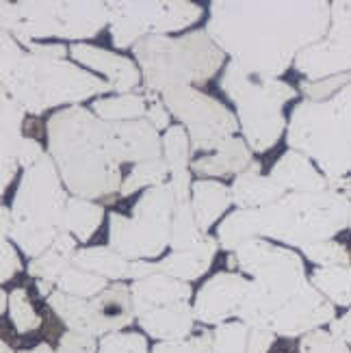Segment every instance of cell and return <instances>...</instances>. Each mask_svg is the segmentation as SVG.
Here are the masks:
<instances>
[{"label": "cell", "mask_w": 351, "mask_h": 353, "mask_svg": "<svg viewBox=\"0 0 351 353\" xmlns=\"http://www.w3.org/2000/svg\"><path fill=\"white\" fill-rule=\"evenodd\" d=\"M208 11L210 39L258 79H280L328 35L332 20L325 0H215Z\"/></svg>", "instance_id": "6da1fadb"}, {"label": "cell", "mask_w": 351, "mask_h": 353, "mask_svg": "<svg viewBox=\"0 0 351 353\" xmlns=\"http://www.w3.org/2000/svg\"><path fill=\"white\" fill-rule=\"evenodd\" d=\"M351 202L341 193H288L265 208H237L219 223L215 239L228 254L252 239H267L284 248L301 250L306 245L330 241L349 228Z\"/></svg>", "instance_id": "7a4b0ae2"}, {"label": "cell", "mask_w": 351, "mask_h": 353, "mask_svg": "<svg viewBox=\"0 0 351 353\" xmlns=\"http://www.w3.org/2000/svg\"><path fill=\"white\" fill-rule=\"evenodd\" d=\"M102 121L85 106H68L46 121L48 154L74 197L111 202L119 197L124 176L111 157L100 128Z\"/></svg>", "instance_id": "3957f363"}, {"label": "cell", "mask_w": 351, "mask_h": 353, "mask_svg": "<svg viewBox=\"0 0 351 353\" xmlns=\"http://www.w3.org/2000/svg\"><path fill=\"white\" fill-rule=\"evenodd\" d=\"M228 269L252 280L237 319L258 330H267L273 314L310 284L301 254L267 239H252L228 254Z\"/></svg>", "instance_id": "277c9868"}, {"label": "cell", "mask_w": 351, "mask_h": 353, "mask_svg": "<svg viewBox=\"0 0 351 353\" xmlns=\"http://www.w3.org/2000/svg\"><path fill=\"white\" fill-rule=\"evenodd\" d=\"M132 52L143 74L141 89L154 94L174 87H204L228 65L225 52L206 30H189L180 37L150 35L137 41Z\"/></svg>", "instance_id": "5b68a950"}, {"label": "cell", "mask_w": 351, "mask_h": 353, "mask_svg": "<svg viewBox=\"0 0 351 353\" xmlns=\"http://www.w3.org/2000/svg\"><path fill=\"white\" fill-rule=\"evenodd\" d=\"M288 150L306 154L325 178L351 174V83L328 100H301L288 119Z\"/></svg>", "instance_id": "8992f818"}, {"label": "cell", "mask_w": 351, "mask_h": 353, "mask_svg": "<svg viewBox=\"0 0 351 353\" xmlns=\"http://www.w3.org/2000/svg\"><path fill=\"white\" fill-rule=\"evenodd\" d=\"M66 191V184L48 152L37 165L22 172L11 202V241L26 258L33 260L48 252L59 232L66 228V206L70 199Z\"/></svg>", "instance_id": "52a82bcc"}, {"label": "cell", "mask_w": 351, "mask_h": 353, "mask_svg": "<svg viewBox=\"0 0 351 353\" xmlns=\"http://www.w3.org/2000/svg\"><path fill=\"white\" fill-rule=\"evenodd\" d=\"M3 83V94L11 96L22 109L39 117L54 106H79L81 102L104 96L113 87L100 81L98 74L89 72L70 61L41 59L26 52Z\"/></svg>", "instance_id": "ba28073f"}, {"label": "cell", "mask_w": 351, "mask_h": 353, "mask_svg": "<svg viewBox=\"0 0 351 353\" xmlns=\"http://www.w3.org/2000/svg\"><path fill=\"white\" fill-rule=\"evenodd\" d=\"M0 9L3 30L11 33L24 48L48 37L81 43L96 37L111 22L109 3L100 0H3Z\"/></svg>", "instance_id": "9c48e42d"}, {"label": "cell", "mask_w": 351, "mask_h": 353, "mask_svg": "<svg viewBox=\"0 0 351 353\" xmlns=\"http://www.w3.org/2000/svg\"><path fill=\"white\" fill-rule=\"evenodd\" d=\"M219 87L237 106L243 139L252 152L265 154L286 134L288 121L282 113L286 102L297 98V89L280 79H258L230 61L219 79Z\"/></svg>", "instance_id": "30bf717a"}, {"label": "cell", "mask_w": 351, "mask_h": 353, "mask_svg": "<svg viewBox=\"0 0 351 353\" xmlns=\"http://www.w3.org/2000/svg\"><path fill=\"white\" fill-rule=\"evenodd\" d=\"M176 197L167 184L146 189L132 206V214H109V245L128 260H157L172 243Z\"/></svg>", "instance_id": "8fae6325"}, {"label": "cell", "mask_w": 351, "mask_h": 353, "mask_svg": "<svg viewBox=\"0 0 351 353\" xmlns=\"http://www.w3.org/2000/svg\"><path fill=\"white\" fill-rule=\"evenodd\" d=\"M111 9V41L126 50L150 35H170L193 26L202 7L189 0H115Z\"/></svg>", "instance_id": "7c38bea8"}, {"label": "cell", "mask_w": 351, "mask_h": 353, "mask_svg": "<svg viewBox=\"0 0 351 353\" xmlns=\"http://www.w3.org/2000/svg\"><path fill=\"white\" fill-rule=\"evenodd\" d=\"M161 96L172 117L187 128L193 152L210 154L241 130L239 117L221 100L204 94L202 89L174 87L163 91Z\"/></svg>", "instance_id": "4fadbf2b"}, {"label": "cell", "mask_w": 351, "mask_h": 353, "mask_svg": "<svg viewBox=\"0 0 351 353\" xmlns=\"http://www.w3.org/2000/svg\"><path fill=\"white\" fill-rule=\"evenodd\" d=\"M295 72L306 81H323L351 74V0L332 3L328 35L297 54Z\"/></svg>", "instance_id": "5bb4252c"}, {"label": "cell", "mask_w": 351, "mask_h": 353, "mask_svg": "<svg viewBox=\"0 0 351 353\" xmlns=\"http://www.w3.org/2000/svg\"><path fill=\"white\" fill-rule=\"evenodd\" d=\"M252 280L237 271H219L202 284L195 293L193 312L195 319L206 327H219L234 321L243 301L250 293Z\"/></svg>", "instance_id": "9a60e30c"}, {"label": "cell", "mask_w": 351, "mask_h": 353, "mask_svg": "<svg viewBox=\"0 0 351 353\" xmlns=\"http://www.w3.org/2000/svg\"><path fill=\"white\" fill-rule=\"evenodd\" d=\"M334 319H337V305L330 303L310 282L293 301L273 314L267 330L278 339H301L310 332L330 327Z\"/></svg>", "instance_id": "2e32d148"}, {"label": "cell", "mask_w": 351, "mask_h": 353, "mask_svg": "<svg viewBox=\"0 0 351 353\" xmlns=\"http://www.w3.org/2000/svg\"><path fill=\"white\" fill-rule=\"evenodd\" d=\"M102 121V119H100ZM106 148L119 163H146L163 157V137L148 119L134 121H102Z\"/></svg>", "instance_id": "e0dca14e"}, {"label": "cell", "mask_w": 351, "mask_h": 353, "mask_svg": "<svg viewBox=\"0 0 351 353\" xmlns=\"http://www.w3.org/2000/svg\"><path fill=\"white\" fill-rule=\"evenodd\" d=\"M70 57L81 63V68L94 70L102 76H106V83L113 87V91L119 94H132V91L141 85L143 74L137 65V61L121 57L115 52H109L104 48L91 43H74L70 46Z\"/></svg>", "instance_id": "ac0fdd59"}, {"label": "cell", "mask_w": 351, "mask_h": 353, "mask_svg": "<svg viewBox=\"0 0 351 353\" xmlns=\"http://www.w3.org/2000/svg\"><path fill=\"white\" fill-rule=\"evenodd\" d=\"M26 111L11 96L0 94V193L9 191L20 170L18 152L24 141Z\"/></svg>", "instance_id": "d6986e66"}, {"label": "cell", "mask_w": 351, "mask_h": 353, "mask_svg": "<svg viewBox=\"0 0 351 353\" xmlns=\"http://www.w3.org/2000/svg\"><path fill=\"white\" fill-rule=\"evenodd\" d=\"M89 305L98 339L106 334L124 332L132 321H137L132 290L124 282H111L98 297L89 299Z\"/></svg>", "instance_id": "ffe728a7"}, {"label": "cell", "mask_w": 351, "mask_h": 353, "mask_svg": "<svg viewBox=\"0 0 351 353\" xmlns=\"http://www.w3.org/2000/svg\"><path fill=\"white\" fill-rule=\"evenodd\" d=\"M254 152L243 137H232L223 141L215 152L202 154L191 163V174L197 178H237L252 170Z\"/></svg>", "instance_id": "44dd1931"}, {"label": "cell", "mask_w": 351, "mask_h": 353, "mask_svg": "<svg viewBox=\"0 0 351 353\" xmlns=\"http://www.w3.org/2000/svg\"><path fill=\"white\" fill-rule=\"evenodd\" d=\"M195 312L189 301L161 305V308L150 310L141 316H137V323L148 334L150 339L159 343L170 341H187L195 334Z\"/></svg>", "instance_id": "7402d4cb"}, {"label": "cell", "mask_w": 351, "mask_h": 353, "mask_svg": "<svg viewBox=\"0 0 351 353\" xmlns=\"http://www.w3.org/2000/svg\"><path fill=\"white\" fill-rule=\"evenodd\" d=\"M130 290H132L137 316H141L154 308H161V305L195 299L191 282L170 278L165 273H152L143 280H134L130 284Z\"/></svg>", "instance_id": "603a6c76"}, {"label": "cell", "mask_w": 351, "mask_h": 353, "mask_svg": "<svg viewBox=\"0 0 351 353\" xmlns=\"http://www.w3.org/2000/svg\"><path fill=\"white\" fill-rule=\"evenodd\" d=\"M273 180H276L286 193H319L328 189V178L321 170L297 150H286L271 167Z\"/></svg>", "instance_id": "cb8c5ba5"}, {"label": "cell", "mask_w": 351, "mask_h": 353, "mask_svg": "<svg viewBox=\"0 0 351 353\" xmlns=\"http://www.w3.org/2000/svg\"><path fill=\"white\" fill-rule=\"evenodd\" d=\"M217 250H219V241L215 236L206 234V239L191 250L172 252L170 256L154 260V263H152V271L165 273V275H170V278H176L182 282L200 280L210 269L212 260L217 256Z\"/></svg>", "instance_id": "d4e9b609"}, {"label": "cell", "mask_w": 351, "mask_h": 353, "mask_svg": "<svg viewBox=\"0 0 351 353\" xmlns=\"http://www.w3.org/2000/svg\"><path fill=\"white\" fill-rule=\"evenodd\" d=\"M278 336L234 319L212 330V353H269Z\"/></svg>", "instance_id": "484cf974"}, {"label": "cell", "mask_w": 351, "mask_h": 353, "mask_svg": "<svg viewBox=\"0 0 351 353\" xmlns=\"http://www.w3.org/2000/svg\"><path fill=\"white\" fill-rule=\"evenodd\" d=\"M230 204H232V193L228 184L210 178L193 182L191 206H193L195 221L204 234H208V230L219 221V217L230 208Z\"/></svg>", "instance_id": "4316f807"}, {"label": "cell", "mask_w": 351, "mask_h": 353, "mask_svg": "<svg viewBox=\"0 0 351 353\" xmlns=\"http://www.w3.org/2000/svg\"><path fill=\"white\" fill-rule=\"evenodd\" d=\"M232 204L237 208H265L280 202L284 195H288L280 184L271 176L245 172L232 180L230 184Z\"/></svg>", "instance_id": "83f0119b"}, {"label": "cell", "mask_w": 351, "mask_h": 353, "mask_svg": "<svg viewBox=\"0 0 351 353\" xmlns=\"http://www.w3.org/2000/svg\"><path fill=\"white\" fill-rule=\"evenodd\" d=\"M72 265L83 271L102 275L109 282H124L130 280L132 260L117 254L111 245H98V248H81L74 254Z\"/></svg>", "instance_id": "f1b7e54d"}, {"label": "cell", "mask_w": 351, "mask_h": 353, "mask_svg": "<svg viewBox=\"0 0 351 353\" xmlns=\"http://www.w3.org/2000/svg\"><path fill=\"white\" fill-rule=\"evenodd\" d=\"M48 305L59 316L61 323L68 327V332L83 334V336H89V339L100 341L96 325H94V319H91L89 299L72 297V295L61 293V290H54V293L48 297Z\"/></svg>", "instance_id": "f546056e"}, {"label": "cell", "mask_w": 351, "mask_h": 353, "mask_svg": "<svg viewBox=\"0 0 351 353\" xmlns=\"http://www.w3.org/2000/svg\"><path fill=\"white\" fill-rule=\"evenodd\" d=\"M104 219V206L83 197H70L66 206V230L79 241L89 243Z\"/></svg>", "instance_id": "4dcf8cb0"}, {"label": "cell", "mask_w": 351, "mask_h": 353, "mask_svg": "<svg viewBox=\"0 0 351 353\" xmlns=\"http://www.w3.org/2000/svg\"><path fill=\"white\" fill-rule=\"evenodd\" d=\"M91 111L102 121H134L146 119L148 100L143 91H132V94H119L109 98H98L91 102Z\"/></svg>", "instance_id": "1f68e13d"}, {"label": "cell", "mask_w": 351, "mask_h": 353, "mask_svg": "<svg viewBox=\"0 0 351 353\" xmlns=\"http://www.w3.org/2000/svg\"><path fill=\"white\" fill-rule=\"evenodd\" d=\"M312 286L337 308H351V265L317 267L310 275Z\"/></svg>", "instance_id": "d6a6232c"}, {"label": "cell", "mask_w": 351, "mask_h": 353, "mask_svg": "<svg viewBox=\"0 0 351 353\" xmlns=\"http://www.w3.org/2000/svg\"><path fill=\"white\" fill-rule=\"evenodd\" d=\"M170 178H172V172L163 157L154 159V161L137 163V165H132L130 174L124 178L119 197H130L132 193L141 191V189H152V187H159V184H167Z\"/></svg>", "instance_id": "836d02e7"}, {"label": "cell", "mask_w": 351, "mask_h": 353, "mask_svg": "<svg viewBox=\"0 0 351 353\" xmlns=\"http://www.w3.org/2000/svg\"><path fill=\"white\" fill-rule=\"evenodd\" d=\"M206 239V234L200 230L193 214L191 202H176L174 208V219H172V252H185L195 245H200Z\"/></svg>", "instance_id": "e575fe53"}, {"label": "cell", "mask_w": 351, "mask_h": 353, "mask_svg": "<svg viewBox=\"0 0 351 353\" xmlns=\"http://www.w3.org/2000/svg\"><path fill=\"white\" fill-rule=\"evenodd\" d=\"M191 154H193V145L187 128L182 124H174L167 128L163 134V159L167 167H170V172L172 174L189 172V167L193 163Z\"/></svg>", "instance_id": "d590c367"}, {"label": "cell", "mask_w": 351, "mask_h": 353, "mask_svg": "<svg viewBox=\"0 0 351 353\" xmlns=\"http://www.w3.org/2000/svg\"><path fill=\"white\" fill-rule=\"evenodd\" d=\"M109 280L96 275L91 271H83L79 267H70L61 278L57 280V290L72 297H81V299H94L98 297L104 288H109Z\"/></svg>", "instance_id": "8d00e7d4"}, {"label": "cell", "mask_w": 351, "mask_h": 353, "mask_svg": "<svg viewBox=\"0 0 351 353\" xmlns=\"http://www.w3.org/2000/svg\"><path fill=\"white\" fill-rule=\"evenodd\" d=\"M7 314L13 323V330L20 336L33 334L43 323V319L35 312L33 303H30L26 288H13L9 293V312Z\"/></svg>", "instance_id": "74e56055"}, {"label": "cell", "mask_w": 351, "mask_h": 353, "mask_svg": "<svg viewBox=\"0 0 351 353\" xmlns=\"http://www.w3.org/2000/svg\"><path fill=\"white\" fill-rule=\"evenodd\" d=\"M299 252L303 254V258L310 260L317 267H349L351 265L349 248L337 239L306 245V248H301Z\"/></svg>", "instance_id": "f35d334b"}, {"label": "cell", "mask_w": 351, "mask_h": 353, "mask_svg": "<svg viewBox=\"0 0 351 353\" xmlns=\"http://www.w3.org/2000/svg\"><path fill=\"white\" fill-rule=\"evenodd\" d=\"M72 265V258L70 256H63L59 254L54 250H48L46 254L28 260V267H26V273L30 275V278L35 280H48V282H54L63 275Z\"/></svg>", "instance_id": "ab89813d"}, {"label": "cell", "mask_w": 351, "mask_h": 353, "mask_svg": "<svg viewBox=\"0 0 351 353\" xmlns=\"http://www.w3.org/2000/svg\"><path fill=\"white\" fill-rule=\"evenodd\" d=\"M98 353H150V345L143 334L115 332L98 341Z\"/></svg>", "instance_id": "60d3db41"}, {"label": "cell", "mask_w": 351, "mask_h": 353, "mask_svg": "<svg viewBox=\"0 0 351 353\" xmlns=\"http://www.w3.org/2000/svg\"><path fill=\"white\" fill-rule=\"evenodd\" d=\"M299 353H351V347L339 336H334L328 327H323L301 336Z\"/></svg>", "instance_id": "b9f144b4"}, {"label": "cell", "mask_w": 351, "mask_h": 353, "mask_svg": "<svg viewBox=\"0 0 351 353\" xmlns=\"http://www.w3.org/2000/svg\"><path fill=\"white\" fill-rule=\"evenodd\" d=\"M152 353H212V330H202L187 341L154 343Z\"/></svg>", "instance_id": "7bdbcfd3"}, {"label": "cell", "mask_w": 351, "mask_h": 353, "mask_svg": "<svg viewBox=\"0 0 351 353\" xmlns=\"http://www.w3.org/2000/svg\"><path fill=\"white\" fill-rule=\"evenodd\" d=\"M24 50L11 33L3 30L0 33V79H7V76L18 68V63L24 59Z\"/></svg>", "instance_id": "ee69618b"}, {"label": "cell", "mask_w": 351, "mask_h": 353, "mask_svg": "<svg viewBox=\"0 0 351 353\" xmlns=\"http://www.w3.org/2000/svg\"><path fill=\"white\" fill-rule=\"evenodd\" d=\"M143 91V96L148 100V113H146V119L150 121L152 126H154L157 130H167L172 124H170V119H172V113L170 109L165 106L163 102V96L161 94H154V91Z\"/></svg>", "instance_id": "f6af8a7d"}, {"label": "cell", "mask_w": 351, "mask_h": 353, "mask_svg": "<svg viewBox=\"0 0 351 353\" xmlns=\"http://www.w3.org/2000/svg\"><path fill=\"white\" fill-rule=\"evenodd\" d=\"M22 271L20 256L9 239H0V282L7 284Z\"/></svg>", "instance_id": "bcb514c9"}, {"label": "cell", "mask_w": 351, "mask_h": 353, "mask_svg": "<svg viewBox=\"0 0 351 353\" xmlns=\"http://www.w3.org/2000/svg\"><path fill=\"white\" fill-rule=\"evenodd\" d=\"M57 353H98V341L83 334L66 332L59 339Z\"/></svg>", "instance_id": "7dc6e473"}, {"label": "cell", "mask_w": 351, "mask_h": 353, "mask_svg": "<svg viewBox=\"0 0 351 353\" xmlns=\"http://www.w3.org/2000/svg\"><path fill=\"white\" fill-rule=\"evenodd\" d=\"M48 150H43V145L35 139V137H24V141L20 145V152H18V163L22 170H28V167H33L41 161V157L46 154Z\"/></svg>", "instance_id": "c3c4849f"}, {"label": "cell", "mask_w": 351, "mask_h": 353, "mask_svg": "<svg viewBox=\"0 0 351 353\" xmlns=\"http://www.w3.org/2000/svg\"><path fill=\"white\" fill-rule=\"evenodd\" d=\"M170 187L174 191L176 202H191V193H193V174H191V170L189 172H180V174H172Z\"/></svg>", "instance_id": "681fc988"}, {"label": "cell", "mask_w": 351, "mask_h": 353, "mask_svg": "<svg viewBox=\"0 0 351 353\" xmlns=\"http://www.w3.org/2000/svg\"><path fill=\"white\" fill-rule=\"evenodd\" d=\"M26 52L41 57V59H54V61H66L68 57V48L63 43H41V41H33L26 48Z\"/></svg>", "instance_id": "f907efd6"}, {"label": "cell", "mask_w": 351, "mask_h": 353, "mask_svg": "<svg viewBox=\"0 0 351 353\" xmlns=\"http://www.w3.org/2000/svg\"><path fill=\"white\" fill-rule=\"evenodd\" d=\"M328 330H330L334 336H339V339H343V341L351 347V308H347L343 316H337V319H334Z\"/></svg>", "instance_id": "816d5d0a"}, {"label": "cell", "mask_w": 351, "mask_h": 353, "mask_svg": "<svg viewBox=\"0 0 351 353\" xmlns=\"http://www.w3.org/2000/svg\"><path fill=\"white\" fill-rule=\"evenodd\" d=\"M76 245H79V241H76L68 230L63 228L59 232V236L54 239V243H52V248L50 250H54V252H59V254H63V256H70V258H74V254L79 252V248H76Z\"/></svg>", "instance_id": "f5cc1de1"}, {"label": "cell", "mask_w": 351, "mask_h": 353, "mask_svg": "<svg viewBox=\"0 0 351 353\" xmlns=\"http://www.w3.org/2000/svg\"><path fill=\"white\" fill-rule=\"evenodd\" d=\"M328 189L341 193L351 202V174L349 176H339V178H328Z\"/></svg>", "instance_id": "db71d44e"}, {"label": "cell", "mask_w": 351, "mask_h": 353, "mask_svg": "<svg viewBox=\"0 0 351 353\" xmlns=\"http://www.w3.org/2000/svg\"><path fill=\"white\" fill-rule=\"evenodd\" d=\"M11 230H13V214L11 208L3 204V208H0V234H3V239L11 236Z\"/></svg>", "instance_id": "11a10c76"}, {"label": "cell", "mask_w": 351, "mask_h": 353, "mask_svg": "<svg viewBox=\"0 0 351 353\" xmlns=\"http://www.w3.org/2000/svg\"><path fill=\"white\" fill-rule=\"evenodd\" d=\"M54 288H57V284L54 282H48V280H37V293L48 301V297L54 293Z\"/></svg>", "instance_id": "9f6ffc18"}, {"label": "cell", "mask_w": 351, "mask_h": 353, "mask_svg": "<svg viewBox=\"0 0 351 353\" xmlns=\"http://www.w3.org/2000/svg\"><path fill=\"white\" fill-rule=\"evenodd\" d=\"M18 353H57V349H52L48 343H39L33 349H24V351H18Z\"/></svg>", "instance_id": "6f0895ef"}, {"label": "cell", "mask_w": 351, "mask_h": 353, "mask_svg": "<svg viewBox=\"0 0 351 353\" xmlns=\"http://www.w3.org/2000/svg\"><path fill=\"white\" fill-rule=\"evenodd\" d=\"M0 303H3V305H0V312L7 314L9 312V293H7V290H0Z\"/></svg>", "instance_id": "680465c9"}, {"label": "cell", "mask_w": 351, "mask_h": 353, "mask_svg": "<svg viewBox=\"0 0 351 353\" xmlns=\"http://www.w3.org/2000/svg\"><path fill=\"white\" fill-rule=\"evenodd\" d=\"M0 353H15V351L9 347V343H7V341H3V343H0Z\"/></svg>", "instance_id": "91938a15"}, {"label": "cell", "mask_w": 351, "mask_h": 353, "mask_svg": "<svg viewBox=\"0 0 351 353\" xmlns=\"http://www.w3.org/2000/svg\"><path fill=\"white\" fill-rule=\"evenodd\" d=\"M349 232H351V214H349Z\"/></svg>", "instance_id": "94428289"}]
</instances>
